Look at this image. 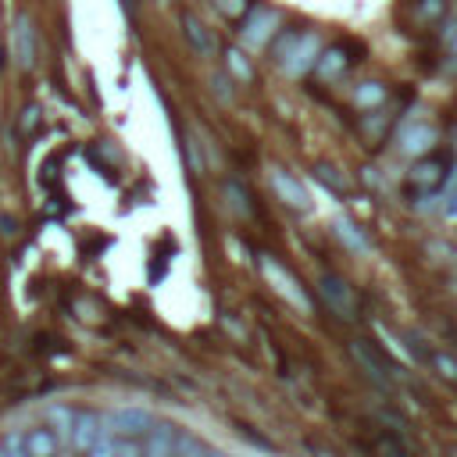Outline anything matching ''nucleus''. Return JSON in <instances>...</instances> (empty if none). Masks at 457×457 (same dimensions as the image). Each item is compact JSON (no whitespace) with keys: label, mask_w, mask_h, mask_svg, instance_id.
<instances>
[{"label":"nucleus","mask_w":457,"mask_h":457,"mask_svg":"<svg viewBox=\"0 0 457 457\" xmlns=\"http://www.w3.org/2000/svg\"><path fill=\"white\" fill-rule=\"evenodd\" d=\"M215 11H222L225 19H243L250 11V0H211Z\"/></svg>","instance_id":"21"},{"label":"nucleus","mask_w":457,"mask_h":457,"mask_svg":"<svg viewBox=\"0 0 457 457\" xmlns=\"http://www.w3.org/2000/svg\"><path fill=\"white\" fill-rule=\"evenodd\" d=\"M243 26H240V36H243V43H250V47H261V43H268L271 36H276L279 29V15L271 11V8H254V11H247L243 19H240Z\"/></svg>","instance_id":"2"},{"label":"nucleus","mask_w":457,"mask_h":457,"mask_svg":"<svg viewBox=\"0 0 457 457\" xmlns=\"http://www.w3.org/2000/svg\"><path fill=\"white\" fill-rule=\"evenodd\" d=\"M104 429V422L94 415V411H79L75 418H72V432H68V439H72V446L79 450V453H86V446L94 443V436Z\"/></svg>","instance_id":"10"},{"label":"nucleus","mask_w":457,"mask_h":457,"mask_svg":"<svg viewBox=\"0 0 457 457\" xmlns=\"http://www.w3.org/2000/svg\"><path fill=\"white\" fill-rule=\"evenodd\" d=\"M315 175L325 182V187H332V190H339V187H343V182H339V175H336L329 164H318V171H315Z\"/></svg>","instance_id":"29"},{"label":"nucleus","mask_w":457,"mask_h":457,"mask_svg":"<svg viewBox=\"0 0 457 457\" xmlns=\"http://www.w3.org/2000/svg\"><path fill=\"white\" fill-rule=\"evenodd\" d=\"M332 232L339 236V243H343V247H350V250H357V254H369V250H372L369 236H364V232H361L350 218H343V215L332 222Z\"/></svg>","instance_id":"15"},{"label":"nucleus","mask_w":457,"mask_h":457,"mask_svg":"<svg viewBox=\"0 0 457 457\" xmlns=\"http://www.w3.org/2000/svg\"><path fill=\"white\" fill-rule=\"evenodd\" d=\"M347 65H350V57H347V50L343 47H329V50H322L318 54V61H315V75L322 79V82H336L343 72H347Z\"/></svg>","instance_id":"11"},{"label":"nucleus","mask_w":457,"mask_h":457,"mask_svg":"<svg viewBox=\"0 0 457 457\" xmlns=\"http://www.w3.org/2000/svg\"><path fill=\"white\" fill-rule=\"evenodd\" d=\"M443 215H446V218H457V187L446 190V197H443Z\"/></svg>","instance_id":"30"},{"label":"nucleus","mask_w":457,"mask_h":457,"mask_svg":"<svg viewBox=\"0 0 457 457\" xmlns=\"http://www.w3.org/2000/svg\"><path fill=\"white\" fill-rule=\"evenodd\" d=\"M208 457H225V453H218V450H215V453H211V450H208Z\"/></svg>","instance_id":"32"},{"label":"nucleus","mask_w":457,"mask_h":457,"mask_svg":"<svg viewBox=\"0 0 457 457\" xmlns=\"http://www.w3.org/2000/svg\"><path fill=\"white\" fill-rule=\"evenodd\" d=\"M182 33H187V40H190V47H194L197 54H204V57H211V54H215V36L208 33V26H204L194 11L182 15Z\"/></svg>","instance_id":"13"},{"label":"nucleus","mask_w":457,"mask_h":457,"mask_svg":"<svg viewBox=\"0 0 457 457\" xmlns=\"http://www.w3.org/2000/svg\"><path fill=\"white\" fill-rule=\"evenodd\" d=\"M0 446H4V453H8V457H29V453H26V443H22V436H19V432L4 436V443H0Z\"/></svg>","instance_id":"25"},{"label":"nucleus","mask_w":457,"mask_h":457,"mask_svg":"<svg viewBox=\"0 0 457 457\" xmlns=\"http://www.w3.org/2000/svg\"><path fill=\"white\" fill-rule=\"evenodd\" d=\"M261 276L271 283V290H276L279 297H286L293 308H301L304 315H311V297L304 293V286H297V279L290 276V271L279 264V261H271V257H261Z\"/></svg>","instance_id":"1"},{"label":"nucleus","mask_w":457,"mask_h":457,"mask_svg":"<svg viewBox=\"0 0 457 457\" xmlns=\"http://www.w3.org/2000/svg\"><path fill=\"white\" fill-rule=\"evenodd\" d=\"M297 40H301V29H297V26H286L279 36H271V57H276L279 65H286V57L293 54Z\"/></svg>","instance_id":"17"},{"label":"nucleus","mask_w":457,"mask_h":457,"mask_svg":"<svg viewBox=\"0 0 457 457\" xmlns=\"http://www.w3.org/2000/svg\"><path fill=\"white\" fill-rule=\"evenodd\" d=\"M453 143H457V133H453Z\"/></svg>","instance_id":"35"},{"label":"nucleus","mask_w":457,"mask_h":457,"mask_svg":"<svg viewBox=\"0 0 457 457\" xmlns=\"http://www.w3.org/2000/svg\"><path fill=\"white\" fill-rule=\"evenodd\" d=\"M443 11H446V0H422V4H418L422 19H439Z\"/></svg>","instance_id":"26"},{"label":"nucleus","mask_w":457,"mask_h":457,"mask_svg":"<svg viewBox=\"0 0 457 457\" xmlns=\"http://www.w3.org/2000/svg\"><path fill=\"white\" fill-rule=\"evenodd\" d=\"M115 450H118V457H147V450L136 443V436H118Z\"/></svg>","instance_id":"23"},{"label":"nucleus","mask_w":457,"mask_h":457,"mask_svg":"<svg viewBox=\"0 0 457 457\" xmlns=\"http://www.w3.org/2000/svg\"><path fill=\"white\" fill-rule=\"evenodd\" d=\"M436 140H439V133H436L429 122H415V126H407V129L400 133V150H404L407 157H425V154L436 147Z\"/></svg>","instance_id":"6"},{"label":"nucleus","mask_w":457,"mask_h":457,"mask_svg":"<svg viewBox=\"0 0 457 457\" xmlns=\"http://www.w3.org/2000/svg\"><path fill=\"white\" fill-rule=\"evenodd\" d=\"M271 190H276V197L283 201V204H290V208H297V211H308L311 208V197H308V190H304V182L301 179H293L290 171H283V168H271Z\"/></svg>","instance_id":"5"},{"label":"nucleus","mask_w":457,"mask_h":457,"mask_svg":"<svg viewBox=\"0 0 457 457\" xmlns=\"http://www.w3.org/2000/svg\"><path fill=\"white\" fill-rule=\"evenodd\" d=\"M72 418H75V415H72L68 407H50V411H47V422H50L57 432H65V436L72 432Z\"/></svg>","instance_id":"22"},{"label":"nucleus","mask_w":457,"mask_h":457,"mask_svg":"<svg viewBox=\"0 0 457 457\" xmlns=\"http://www.w3.org/2000/svg\"><path fill=\"white\" fill-rule=\"evenodd\" d=\"M211 86L218 89V97H222V101H232V89L225 86V79H222V75H215V79H211Z\"/></svg>","instance_id":"31"},{"label":"nucleus","mask_w":457,"mask_h":457,"mask_svg":"<svg viewBox=\"0 0 457 457\" xmlns=\"http://www.w3.org/2000/svg\"><path fill=\"white\" fill-rule=\"evenodd\" d=\"M318 54H322V40H318V33H301V40H297V47H293V54L286 57V75L290 79H304L311 68H315V61H318Z\"/></svg>","instance_id":"4"},{"label":"nucleus","mask_w":457,"mask_h":457,"mask_svg":"<svg viewBox=\"0 0 457 457\" xmlns=\"http://www.w3.org/2000/svg\"><path fill=\"white\" fill-rule=\"evenodd\" d=\"M0 457H8V453H4V446H0Z\"/></svg>","instance_id":"34"},{"label":"nucleus","mask_w":457,"mask_h":457,"mask_svg":"<svg viewBox=\"0 0 457 457\" xmlns=\"http://www.w3.org/2000/svg\"><path fill=\"white\" fill-rule=\"evenodd\" d=\"M86 453H89V457H118V450H115V436H111L108 429H101V432L94 436V443L86 446Z\"/></svg>","instance_id":"20"},{"label":"nucleus","mask_w":457,"mask_h":457,"mask_svg":"<svg viewBox=\"0 0 457 457\" xmlns=\"http://www.w3.org/2000/svg\"><path fill=\"white\" fill-rule=\"evenodd\" d=\"M15 57L22 68H33L36 65V29H33V19L29 15H19L15 19Z\"/></svg>","instance_id":"8"},{"label":"nucleus","mask_w":457,"mask_h":457,"mask_svg":"<svg viewBox=\"0 0 457 457\" xmlns=\"http://www.w3.org/2000/svg\"><path fill=\"white\" fill-rule=\"evenodd\" d=\"M175 436H179V429L171 425V422H157V425H150L147 429V457H171V446H175Z\"/></svg>","instance_id":"12"},{"label":"nucleus","mask_w":457,"mask_h":457,"mask_svg":"<svg viewBox=\"0 0 457 457\" xmlns=\"http://www.w3.org/2000/svg\"><path fill=\"white\" fill-rule=\"evenodd\" d=\"M225 68H229V75H232L236 82H250V79H254L250 61H247V57H243V50H236V47H229V50H225Z\"/></svg>","instance_id":"19"},{"label":"nucleus","mask_w":457,"mask_h":457,"mask_svg":"<svg viewBox=\"0 0 457 457\" xmlns=\"http://www.w3.org/2000/svg\"><path fill=\"white\" fill-rule=\"evenodd\" d=\"M154 425V418L143 411V407H118V411H111L108 418H104V429L111 432V436H147V429Z\"/></svg>","instance_id":"3"},{"label":"nucleus","mask_w":457,"mask_h":457,"mask_svg":"<svg viewBox=\"0 0 457 457\" xmlns=\"http://www.w3.org/2000/svg\"><path fill=\"white\" fill-rule=\"evenodd\" d=\"M453 54H457V36H453Z\"/></svg>","instance_id":"33"},{"label":"nucleus","mask_w":457,"mask_h":457,"mask_svg":"<svg viewBox=\"0 0 457 457\" xmlns=\"http://www.w3.org/2000/svg\"><path fill=\"white\" fill-rule=\"evenodd\" d=\"M411 182H418L422 190H436V187H443V161L439 157H418V164H415V171H411Z\"/></svg>","instance_id":"14"},{"label":"nucleus","mask_w":457,"mask_h":457,"mask_svg":"<svg viewBox=\"0 0 457 457\" xmlns=\"http://www.w3.org/2000/svg\"><path fill=\"white\" fill-rule=\"evenodd\" d=\"M379 336H383V343H386V347H390V350H393V354H397L404 364H411V361H415V354H411V350H404V343H400L393 332H386L383 325H379Z\"/></svg>","instance_id":"24"},{"label":"nucleus","mask_w":457,"mask_h":457,"mask_svg":"<svg viewBox=\"0 0 457 457\" xmlns=\"http://www.w3.org/2000/svg\"><path fill=\"white\" fill-rule=\"evenodd\" d=\"M318 290H322L325 304H329L339 318H354V297H350V286H347L339 276H322V279H318Z\"/></svg>","instance_id":"7"},{"label":"nucleus","mask_w":457,"mask_h":457,"mask_svg":"<svg viewBox=\"0 0 457 457\" xmlns=\"http://www.w3.org/2000/svg\"><path fill=\"white\" fill-rule=\"evenodd\" d=\"M22 443H26L29 457H57V446H61V439L50 425H36V429L22 432Z\"/></svg>","instance_id":"9"},{"label":"nucleus","mask_w":457,"mask_h":457,"mask_svg":"<svg viewBox=\"0 0 457 457\" xmlns=\"http://www.w3.org/2000/svg\"><path fill=\"white\" fill-rule=\"evenodd\" d=\"M171 457H208V446L194 432H179L175 446H171Z\"/></svg>","instance_id":"18"},{"label":"nucleus","mask_w":457,"mask_h":457,"mask_svg":"<svg viewBox=\"0 0 457 457\" xmlns=\"http://www.w3.org/2000/svg\"><path fill=\"white\" fill-rule=\"evenodd\" d=\"M432 361H436V369H439L446 379H453V383H457V361H453V357H446V354H436Z\"/></svg>","instance_id":"27"},{"label":"nucleus","mask_w":457,"mask_h":457,"mask_svg":"<svg viewBox=\"0 0 457 457\" xmlns=\"http://www.w3.org/2000/svg\"><path fill=\"white\" fill-rule=\"evenodd\" d=\"M225 194L232 197V208H236V211H243V215H250V204H247V194H240V187H236V182H229V187H225Z\"/></svg>","instance_id":"28"},{"label":"nucleus","mask_w":457,"mask_h":457,"mask_svg":"<svg viewBox=\"0 0 457 457\" xmlns=\"http://www.w3.org/2000/svg\"><path fill=\"white\" fill-rule=\"evenodd\" d=\"M383 101H386V86H383V82H376V79H372V82H361V86L354 89V104H357V108H364V111L379 108Z\"/></svg>","instance_id":"16"}]
</instances>
